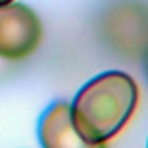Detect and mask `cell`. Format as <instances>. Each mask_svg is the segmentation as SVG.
Here are the masks:
<instances>
[{"label":"cell","mask_w":148,"mask_h":148,"mask_svg":"<svg viewBox=\"0 0 148 148\" xmlns=\"http://www.w3.org/2000/svg\"><path fill=\"white\" fill-rule=\"evenodd\" d=\"M139 99L134 79L124 71H105L86 82L70 110L79 134L91 143H106L129 122Z\"/></svg>","instance_id":"6da1fadb"},{"label":"cell","mask_w":148,"mask_h":148,"mask_svg":"<svg viewBox=\"0 0 148 148\" xmlns=\"http://www.w3.org/2000/svg\"><path fill=\"white\" fill-rule=\"evenodd\" d=\"M99 33L122 58H143L148 52V7L136 0L112 4L101 16Z\"/></svg>","instance_id":"7a4b0ae2"},{"label":"cell","mask_w":148,"mask_h":148,"mask_svg":"<svg viewBox=\"0 0 148 148\" xmlns=\"http://www.w3.org/2000/svg\"><path fill=\"white\" fill-rule=\"evenodd\" d=\"M44 28L40 18L25 4H0V58L25 59L42 42Z\"/></svg>","instance_id":"3957f363"},{"label":"cell","mask_w":148,"mask_h":148,"mask_svg":"<svg viewBox=\"0 0 148 148\" xmlns=\"http://www.w3.org/2000/svg\"><path fill=\"white\" fill-rule=\"evenodd\" d=\"M38 139L42 148H106V143H91L73 125L70 105L52 103L40 117Z\"/></svg>","instance_id":"277c9868"},{"label":"cell","mask_w":148,"mask_h":148,"mask_svg":"<svg viewBox=\"0 0 148 148\" xmlns=\"http://www.w3.org/2000/svg\"><path fill=\"white\" fill-rule=\"evenodd\" d=\"M143 63H145V71H146V77H148V52L143 56Z\"/></svg>","instance_id":"5b68a950"},{"label":"cell","mask_w":148,"mask_h":148,"mask_svg":"<svg viewBox=\"0 0 148 148\" xmlns=\"http://www.w3.org/2000/svg\"><path fill=\"white\" fill-rule=\"evenodd\" d=\"M7 2H12V0H0V4H7Z\"/></svg>","instance_id":"8992f818"},{"label":"cell","mask_w":148,"mask_h":148,"mask_svg":"<svg viewBox=\"0 0 148 148\" xmlns=\"http://www.w3.org/2000/svg\"><path fill=\"white\" fill-rule=\"evenodd\" d=\"M146 148H148V146H146Z\"/></svg>","instance_id":"52a82bcc"}]
</instances>
